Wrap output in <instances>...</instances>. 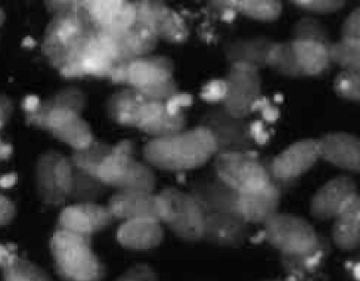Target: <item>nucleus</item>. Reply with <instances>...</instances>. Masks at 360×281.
Instances as JSON below:
<instances>
[{
	"mask_svg": "<svg viewBox=\"0 0 360 281\" xmlns=\"http://www.w3.org/2000/svg\"><path fill=\"white\" fill-rule=\"evenodd\" d=\"M111 151L112 145L94 139L87 146L82 148V150H74L70 157V163L72 168L98 176L99 166L111 154Z\"/></svg>",
	"mask_w": 360,
	"mask_h": 281,
	"instance_id": "33",
	"label": "nucleus"
},
{
	"mask_svg": "<svg viewBox=\"0 0 360 281\" xmlns=\"http://www.w3.org/2000/svg\"><path fill=\"white\" fill-rule=\"evenodd\" d=\"M155 173L148 163L131 158L122 180L114 187L117 191L127 192H153L155 188Z\"/></svg>",
	"mask_w": 360,
	"mask_h": 281,
	"instance_id": "31",
	"label": "nucleus"
},
{
	"mask_svg": "<svg viewBox=\"0 0 360 281\" xmlns=\"http://www.w3.org/2000/svg\"><path fill=\"white\" fill-rule=\"evenodd\" d=\"M210 8L217 15V17L226 23H232L236 17V11L232 5V0H224V2H210Z\"/></svg>",
	"mask_w": 360,
	"mask_h": 281,
	"instance_id": "47",
	"label": "nucleus"
},
{
	"mask_svg": "<svg viewBox=\"0 0 360 281\" xmlns=\"http://www.w3.org/2000/svg\"><path fill=\"white\" fill-rule=\"evenodd\" d=\"M334 89L340 98L357 102L360 98L359 73L342 70L334 80Z\"/></svg>",
	"mask_w": 360,
	"mask_h": 281,
	"instance_id": "38",
	"label": "nucleus"
},
{
	"mask_svg": "<svg viewBox=\"0 0 360 281\" xmlns=\"http://www.w3.org/2000/svg\"><path fill=\"white\" fill-rule=\"evenodd\" d=\"M266 281H310L307 278H292V277H288L287 280H266Z\"/></svg>",
	"mask_w": 360,
	"mask_h": 281,
	"instance_id": "58",
	"label": "nucleus"
},
{
	"mask_svg": "<svg viewBox=\"0 0 360 281\" xmlns=\"http://www.w3.org/2000/svg\"><path fill=\"white\" fill-rule=\"evenodd\" d=\"M214 172L239 194L259 189L270 182V175L256 151L216 154Z\"/></svg>",
	"mask_w": 360,
	"mask_h": 281,
	"instance_id": "5",
	"label": "nucleus"
},
{
	"mask_svg": "<svg viewBox=\"0 0 360 281\" xmlns=\"http://www.w3.org/2000/svg\"><path fill=\"white\" fill-rule=\"evenodd\" d=\"M228 95L223 107L235 117L245 118L252 113L254 104L262 96L260 71L245 64H231L228 77Z\"/></svg>",
	"mask_w": 360,
	"mask_h": 281,
	"instance_id": "9",
	"label": "nucleus"
},
{
	"mask_svg": "<svg viewBox=\"0 0 360 281\" xmlns=\"http://www.w3.org/2000/svg\"><path fill=\"white\" fill-rule=\"evenodd\" d=\"M4 281H30V280L12 270H4Z\"/></svg>",
	"mask_w": 360,
	"mask_h": 281,
	"instance_id": "56",
	"label": "nucleus"
},
{
	"mask_svg": "<svg viewBox=\"0 0 360 281\" xmlns=\"http://www.w3.org/2000/svg\"><path fill=\"white\" fill-rule=\"evenodd\" d=\"M341 39L360 42V11L354 9L346 18L341 28Z\"/></svg>",
	"mask_w": 360,
	"mask_h": 281,
	"instance_id": "44",
	"label": "nucleus"
},
{
	"mask_svg": "<svg viewBox=\"0 0 360 281\" xmlns=\"http://www.w3.org/2000/svg\"><path fill=\"white\" fill-rule=\"evenodd\" d=\"M6 270H12L15 273H18L20 275L28 278L30 281H52L49 274L44 270H41L39 265H36L34 262L28 261L25 258H20V256H17V259H15L13 263Z\"/></svg>",
	"mask_w": 360,
	"mask_h": 281,
	"instance_id": "40",
	"label": "nucleus"
},
{
	"mask_svg": "<svg viewBox=\"0 0 360 281\" xmlns=\"http://www.w3.org/2000/svg\"><path fill=\"white\" fill-rule=\"evenodd\" d=\"M136 91L146 101L166 104L172 96H174L179 92V87H177L176 80L172 77V79H167V80L155 83V85H151V86L136 89Z\"/></svg>",
	"mask_w": 360,
	"mask_h": 281,
	"instance_id": "39",
	"label": "nucleus"
},
{
	"mask_svg": "<svg viewBox=\"0 0 360 281\" xmlns=\"http://www.w3.org/2000/svg\"><path fill=\"white\" fill-rule=\"evenodd\" d=\"M357 194V184L352 176L341 175L328 181L311 199L310 212L313 218L334 219L346 203Z\"/></svg>",
	"mask_w": 360,
	"mask_h": 281,
	"instance_id": "16",
	"label": "nucleus"
},
{
	"mask_svg": "<svg viewBox=\"0 0 360 281\" xmlns=\"http://www.w3.org/2000/svg\"><path fill=\"white\" fill-rule=\"evenodd\" d=\"M15 213H17V211H15V204L5 196H0V227L8 225L13 219Z\"/></svg>",
	"mask_w": 360,
	"mask_h": 281,
	"instance_id": "49",
	"label": "nucleus"
},
{
	"mask_svg": "<svg viewBox=\"0 0 360 281\" xmlns=\"http://www.w3.org/2000/svg\"><path fill=\"white\" fill-rule=\"evenodd\" d=\"M328 55L331 63L338 64L342 70L356 71L360 68V42L340 40L333 42L328 48Z\"/></svg>",
	"mask_w": 360,
	"mask_h": 281,
	"instance_id": "36",
	"label": "nucleus"
},
{
	"mask_svg": "<svg viewBox=\"0 0 360 281\" xmlns=\"http://www.w3.org/2000/svg\"><path fill=\"white\" fill-rule=\"evenodd\" d=\"M164 240L160 220L136 219L126 220L117 231V242L130 250H149L158 247Z\"/></svg>",
	"mask_w": 360,
	"mask_h": 281,
	"instance_id": "22",
	"label": "nucleus"
},
{
	"mask_svg": "<svg viewBox=\"0 0 360 281\" xmlns=\"http://www.w3.org/2000/svg\"><path fill=\"white\" fill-rule=\"evenodd\" d=\"M96 33V27L86 8V0H77L72 11L55 15L44 30L41 42L43 55L61 71L68 64H76L83 52L84 44Z\"/></svg>",
	"mask_w": 360,
	"mask_h": 281,
	"instance_id": "2",
	"label": "nucleus"
},
{
	"mask_svg": "<svg viewBox=\"0 0 360 281\" xmlns=\"http://www.w3.org/2000/svg\"><path fill=\"white\" fill-rule=\"evenodd\" d=\"M114 216L108 207L98 203H76L65 207L59 215L58 228L68 232L89 235L105 230L112 224Z\"/></svg>",
	"mask_w": 360,
	"mask_h": 281,
	"instance_id": "13",
	"label": "nucleus"
},
{
	"mask_svg": "<svg viewBox=\"0 0 360 281\" xmlns=\"http://www.w3.org/2000/svg\"><path fill=\"white\" fill-rule=\"evenodd\" d=\"M250 234L248 222L238 212L204 213L202 240L220 247H241Z\"/></svg>",
	"mask_w": 360,
	"mask_h": 281,
	"instance_id": "12",
	"label": "nucleus"
},
{
	"mask_svg": "<svg viewBox=\"0 0 360 281\" xmlns=\"http://www.w3.org/2000/svg\"><path fill=\"white\" fill-rule=\"evenodd\" d=\"M86 108V95L77 87H65L63 91L56 92L46 101H41L39 110L32 114H25V120L28 125L41 129L44 117L53 110H70L77 114H82Z\"/></svg>",
	"mask_w": 360,
	"mask_h": 281,
	"instance_id": "27",
	"label": "nucleus"
},
{
	"mask_svg": "<svg viewBox=\"0 0 360 281\" xmlns=\"http://www.w3.org/2000/svg\"><path fill=\"white\" fill-rule=\"evenodd\" d=\"M41 129L51 132L56 139L63 141L72 150H82L95 139L92 129L82 114L70 110H53L48 113Z\"/></svg>",
	"mask_w": 360,
	"mask_h": 281,
	"instance_id": "14",
	"label": "nucleus"
},
{
	"mask_svg": "<svg viewBox=\"0 0 360 281\" xmlns=\"http://www.w3.org/2000/svg\"><path fill=\"white\" fill-rule=\"evenodd\" d=\"M200 126L210 132L216 144V154L252 151L254 142L250 135V123L235 117L223 106H216L204 113Z\"/></svg>",
	"mask_w": 360,
	"mask_h": 281,
	"instance_id": "6",
	"label": "nucleus"
},
{
	"mask_svg": "<svg viewBox=\"0 0 360 281\" xmlns=\"http://www.w3.org/2000/svg\"><path fill=\"white\" fill-rule=\"evenodd\" d=\"M264 239L281 255L303 254L318 243L319 234L303 218L291 213H276L264 222Z\"/></svg>",
	"mask_w": 360,
	"mask_h": 281,
	"instance_id": "7",
	"label": "nucleus"
},
{
	"mask_svg": "<svg viewBox=\"0 0 360 281\" xmlns=\"http://www.w3.org/2000/svg\"><path fill=\"white\" fill-rule=\"evenodd\" d=\"M213 156H216L214 139L201 126L166 138H153L143 148L149 166L172 172L201 168Z\"/></svg>",
	"mask_w": 360,
	"mask_h": 281,
	"instance_id": "1",
	"label": "nucleus"
},
{
	"mask_svg": "<svg viewBox=\"0 0 360 281\" xmlns=\"http://www.w3.org/2000/svg\"><path fill=\"white\" fill-rule=\"evenodd\" d=\"M275 99H276V101H282V96H281V95H278Z\"/></svg>",
	"mask_w": 360,
	"mask_h": 281,
	"instance_id": "61",
	"label": "nucleus"
},
{
	"mask_svg": "<svg viewBox=\"0 0 360 281\" xmlns=\"http://www.w3.org/2000/svg\"><path fill=\"white\" fill-rule=\"evenodd\" d=\"M17 182V175L15 173H6L0 177V188H11Z\"/></svg>",
	"mask_w": 360,
	"mask_h": 281,
	"instance_id": "55",
	"label": "nucleus"
},
{
	"mask_svg": "<svg viewBox=\"0 0 360 281\" xmlns=\"http://www.w3.org/2000/svg\"><path fill=\"white\" fill-rule=\"evenodd\" d=\"M146 99L136 91L129 87L115 92L107 102V113L112 120L122 126L134 127L136 115Z\"/></svg>",
	"mask_w": 360,
	"mask_h": 281,
	"instance_id": "28",
	"label": "nucleus"
},
{
	"mask_svg": "<svg viewBox=\"0 0 360 281\" xmlns=\"http://www.w3.org/2000/svg\"><path fill=\"white\" fill-rule=\"evenodd\" d=\"M136 9L134 23L153 28L157 37L170 43H184L189 37V28L182 15L162 2H133Z\"/></svg>",
	"mask_w": 360,
	"mask_h": 281,
	"instance_id": "11",
	"label": "nucleus"
},
{
	"mask_svg": "<svg viewBox=\"0 0 360 281\" xmlns=\"http://www.w3.org/2000/svg\"><path fill=\"white\" fill-rule=\"evenodd\" d=\"M12 111H13L12 101L5 95H0V129H2L5 123L9 120Z\"/></svg>",
	"mask_w": 360,
	"mask_h": 281,
	"instance_id": "52",
	"label": "nucleus"
},
{
	"mask_svg": "<svg viewBox=\"0 0 360 281\" xmlns=\"http://www.w3.org/2000/svg\"><path fill=\"white\" fill-rule=\"evenodd\" d=\"M186 115L182 113L172 114L161 102L146 101L141 107L134 127L148 133L153 138H166L185 130Z\"/></svg>",
	"mask_w": 360,
	"mask_h": 281,
	"instance_id": "18",
	"label": "nucleus"
},
{
	"mask_svg": "<svg viewBox=\"0 0 360 281\" xmlns=\"http://www.w3.org/2000/svg\"><path fill=\"white\" fill-rule=\"evenodd\" d=\"M17 259V255L13 254V247H8L0 244V268L6 270L9 266L13 263V261Z\"/></svg>",
	"mask_w": 360,
	"mask_h": 281,
	"instance_id": "53",
	"label": "nucleus"
},
{
	"mask_svg": "<svg viewBox=\"0 0 360 281\" xmlns=\"http://www.w3.org/2000/svg\"><path fill=\"white\" fill-rule=\"evenodd\" d=\"M333 240L341 250H356L360 243V200L353 196L334 218Z\"/></svg>",
	"mask_w": 360,
	"mask_h": 281,
	"instance_id": "24",
	"label": "nucleus"
},
{
	"mask_svg": "<svg viewBox=\"0 0 360 281\" xmlns=\"http://www.w3.org/2000/svg\"><path fill=\"white\" fill-rule=\"evenodd\" d=\"M292 5L314 13H331L342 9L341 0H295Z\"/></svg>",
	"mask_w": 360,
	"mask_h": 281,
	"instance_id": "41",
	"label": "nucleus"
},
{
	"mask_svg": "<svg viewBox=\"0 0 360 281\" xmlns=\"http://www.w3.org/2000/svg\"><path fill=\"white\" fill-rule=\"evenodd\" d=\"M319 151L321 158L340 169L356 173L360 170V142L350 133H328L319 139Z\"/></svg>",
	"mask_w": 360,
	"mask_h": 281,
	"instance_id": "20",
	"label": "nucleus"
},
{
	"mask_svg": "<svg viewBox=\"0 0 360 281\" xmlns=\"http://www.w3.org/2000/svg\"><path fill=\"white\" fill-rule=\"evenodd\" d=\"M107 189L108 187L98 176L71 166V188L68 199L77 203H95V200L102 197Z\"/></svg>",
	"mask_w": 360,
	"mask_h": 281,
	"instance_id": "32",
	"label": "nucleus"
},
{
	"mask_svg": "<svg viewBox=\"0 0 360 281\" xmlns=\"http://www.w3.org/2000/svg\"><path fill=\"white\" fill-rule=\"evenodd\" d=\"M24 44H25V46H28V48H32L33 44H34V42H33V39H30V37H28V39H25V40H24Z\"/></svg>",
	"mask_w": 360,
	"mask_h": 281,
	"instance_id": "59",
	"label": "nucleus"
},
{
	"mask_svg": "<svg viewBox=\"0 0 360 281\" xmlns=\"http://www.w3.org/2000/svg\"><path fill=\"white\" fill-rule=\"evenodd\" d=\"M250 135H251L254 145L256 144L264 145L269 142L270 132L264 127V125L262 122H252V123H250Z\"/></svg>",
	"mask_w": 360,
	"mask_h": 281,
	"instance_id": "48",
	"label": "nucleus"
},
{
	"mask_svg": "<svg viewBox=\"0 0 360 281\" xmlns=\"http://www.w3.org/2000/svg\"><path fill=\"white\" fill-rule=\"evenodd\" d=\"M44 5H46L48 11L52 12L55 17V15H61L72 11L77 5V0H52V2H46Z\"/></svg>",
	"mask_w": 360,
	"mask_h": 281,
	"instance_id": "51",
	"label": "nucleus"
},
{
	"mask_svg": "<svg viewBox=\"0 0 360 281\" xmlns=\"http://www.w3.org/2000/svg\"><path fill=\"white\" fill-rule=\"evenodd\" d=\"M12 154V146L0 139V160H5Z\"/></svg>",
	"mask_w": 360,
	"mask_h": 281,
	"instance_id": "57",
	"label": "nucleus"
},
{
	"mask_svg": "<svg viewBox=\"0 0 360 281\" xmlns=\"http://www.w3.org/2000/svg\"><path fill=\"white\" fill-rule=\"evenodd\" d=\"M294 52L304 76H321L331 68L328 48L311 42H292Z\"/></svg>",
	"mask_w": 360,
	"mask_h": 281,
	"instance_id": "30",
	"label": "nucleus"
},
{
	"mask_svg": "<svg viewBox=\"0 0 360 281\" xmlns=\"http://www.w3.org/2000/svg\"><path fill=\"white\" fill-rule=\"evenodd\" d=\"M281 204L279 188L269 182L267 185L239 194L238 212L248 224H264L274 215L278 213Z\"/></svg>",
	"mask_w": 360,
	"mask_h": 281,
	"instance_id": "21",
	"label": "nucleus"
},
{
	"mask_svg": "<svg viewBox=\"0 0 360 281\" xmlns=\"http://www.w3.org/2000/svg\"><path fill=\"white\" fill-rule=\"evenodd\" d=\"M107 207L114 219L124 222L136 219L160 220V201L154 192L117 191Z\"/></svg>",
	"mask_w": 360,
	"mask_h": 281,
	"instance_id": "19",
	"label": "nucleus"
},
{
	"mask_svg": "<svg viewBox=\"0 0 360 281\" xmlns=\"http://www.w3.org/2000/svg\"><path fill=\"white\" fill-rule=\"evenodd\" d=\"M321 158L318 139H302L291 144L270 163H264L270 175V181L291 184Z\"/></svg>",
	"mask_w": 360,
	"mask_h": 281,
	"instance_id": "10",
	"label": "nucleus"
},
{
	"mask_svg": "<svg viewBox=\"0 0 360 281\" xmlns=\"http://www.w3.org/2000/svg\"><path fill=\"white\" fill-rule=\"evenodd\" d=\"M86 8L92 17L96 32L115 35L129 30L136 20L133 2L126 0H86Z\"/></svg>",
	"mask_w": 360,
	"mask_h": 281,
	"instance_id": "15",
	"label": "nucleus"
},
{
	"mask_svg": "<svg viewBox=\"0 0 360 281\" xmlns=\"http://www.w3.org/2000/svg\"><path fill=\"white\" fill-rule=\"evenodd\" d=\"M252 111H260V113H262V117H263V120H266V122H269V123L276 122L278 118H279V115H281L278 107H275L274 104L270 102L269 98H266V96H260V98L257 99V102L254 104Z\"/></svg>",
	"mask_w": 360,
	"mask_h": 281,
	"instance_id": "45",
	"label": "nucleus"
},
{
	"mask_svg": "<svg viewBox=\"0 0 360 281\" xmlns=\"http://www.w3.org/2000/svg\"><path fill=\"white\" fill-rule=\"evenodd\" d=\"M189 194L198 203L204 213L238 212L239 192L226 182H223L219 176L205 177V180L193 182Z\"/></svg>",
	"mask_w": 360,
	"mask_h": 281,
	"instance_id": "17",
	"label": "nucleus"
},
{
	"mask_svg": "<svg viewBox=\"0 0 360 281\" xmlns=\"http://www.w3.org/2000/svg\"><path fill=\"white\" fill-rule=\"evenodd\" d=\"M158 196L160 222H164L179 239L193 243L202 240L204 212L188 192L164 188Z\"/></svg>",
	"mask_w": 360,
	"mask_h": 281,
	"instance_id": "4",
	"label": "nucleus"
},
{
	"mask_svg": "<svg viewBox=\"0 0 360 281\" xmlns=\"http://www.w3.org/2000/svg\"><path fill=\"white\" fill-rule=\"evenodd\" d=\"M56 274L63 281H102L107 268L92 250V237L56 230L51 240Z\"/></svg>",
	"mask_w": 360,
	"mask_h": 281,
	"instance_id": "3",
	"label": "nucleus"
},
{
	"mask_svg": "<svg viewBox=\"0 0 360 281\" xmlns=\"http://www.w3.org/2000/svg\"><path fill=\"white\" fill-rule=\"evenodd\" d=\"M133 151H134V144L129 139H124L122 142H118L112 145V151L111 154L102 161V165L99 166L98 170V177L107 185V187H115L117 182L122 180V176L124 175L129 163L133 158Z\"/></svg>",
	"mask_w": 360,
	"mask_h": 281,
	"instance_id": "29",
	"label": "nucleus"
},
{
	"mask_svg": "<svg viewBox=\"0 0 360 281\" xmlns=\"http://www.w3.org/2000/svg\"><path fill=\"white\" fill-rule=\"evenodd\" d=\"M274 40L267 37L239 39L224 46V54L231 64H245L257 68L259 71L266 67L267 55L274 46Z\"/></svg>",
	"mask_w": 360,
	"mask_h": 281,
	"instance_id": "26",
	"label": "nucleus"
},
{
	"mask_svg": "<svg viewBox=\"0 0 360 281\" xmlns=\"http://www.w3.org/2000/svg\"><path fill=\"white\" fill-rule=\"evenodd\" d=\"M36 182L40 199L52 206L65 203L71 188L70 158L58 151L43 153L36 166Z\"/></svg>",
	"mask_w": 360,
	"mask_h": 281,
	"instance_id": "8",
	"label": "nucleus"
},
{
	"mask_svg": "<svg viewBox=\"0 0 360 281\" xmlns=\"http://www.w3.org/2000/svg\"><path fill=\"white\" fill-rule=\"evenodd\" d=\"M228 85L224 79H213L205 83L201 89V98L207 102L219 104L226 99Z\"/></svg>",
	"mask_w": 360,
	"mask_h": 281,
	"instance_id": "42",
	"label": "nucleus"
},
{
	"mask_svg": "<svg viewBox=\"0 0 360 281\" xmlns=\"http://www.w3.org/2000/svg\"><path fill=\"white\" fill-rule=\"evenodd\" d=\"M331 254V242L325 235L319 234L318 243L307 251L294 255H282L281 263L288 277L292 278H307L309 274L316 273L323 261Z\"/></svg>",
	"mask_w": 360,
	"mask_h": 281,
	"instance_id": "25",
	"label": "nucleus"
},
{
	"mask_svg": "<svg viewBox=\"0 0 360 281\" xmlns=\"http://www.w3.org/2000/svg\"><path fill=\"white\" fill-rule=\"evenodd\" d=\"M294 40L292 42H311V43H319L323 46L329 48L331 46V37L326 27L314 18H302L295 27H294Z\"/></svg>",
	"mask_w": 360,
	"mask_h": 281,
	"instance_id": "37",
	"label": "nucleus"
},
{
	"mask_svg": "<svg viewBox=\"0 0 360 281\" xmlns=\"http://www.w3.org/2000/svg\"><path fill=\"white\" fill-rule=\"evenodd\" d=\"M173 71L174 64L169 56L148 55L129 64L127 85L133 89H142L172 79Z\"/></svg>",
	"mask_w": 360,
	"mask_h": 281,
	"instance_id": "23",
	"label": "nucleus"
},
{
	"mask_svg": "<svg viewBox=\"0 0 360 281\" xmlns=\"http://www.w3.org/2000/svg\"><path fill=\"white\" fill-rule=\"evenodd\" d=\"M4 23H5V12L2 11V8H0V27H2Z\"/></svg>",
	"mask_w": 360,
	"mask_h": 281,
	"instance_id": "60",
	"label": "nucleus"
},
{
	"mask_svg": "<svg viewBox=\"0 0 360 281\" xmlns=\"http://www.w3.org/2000/svg\"><path fill=\"white\" fill-rule=\"evenodd\" d=\"M192 95L189 94H184V92H177L174 96H172L164 106H166V110L172 114H177L182 113L184 108L191 107L192 106Z\"/></svg>",
	"mask_w": 360,
	"mask_h": 281,
	"instance_id": "46",
	"label": "nucleus"
},
{
	"mask_svg": "<svg viewBox=\"0 0 360 281\" xmlns=\"http://www.w3.org/2000/svg\"><path fill=\"white\" fill-rule=\"evenodd\" d=\"M236 13L257 21H275L282 13V4L278 0H232Z\"/></svg>",
	"mask_w": 360,
	"mask_h": 281,
	"instance_id": "35",
	"label": "nucleus"
},
{
	"mask_svg": "<svg viewBox=\"0 0 360 281\" xmlns=\"http://www.w3.org/2000/svg\"><path fill=\"white\" fill-rule=\"evenodd\" d=\"M40 104H41V101H40L37 96L28 95V96H25L24 101H22V108H24L25 114H32V113H34L36 110H39Z\"/></svg>",
	"mask_w": 360,
	"mask_h": 281,
	"instance_id": "54",
	"label": "nucleus"
},
{
	"mask_svg": "<svg viewBox=\"0 0 360 281\" xmlns=\"http://www.w3.org/2000/svg\"><path fill=\"white\" fill-rule=\"evenodd\" d=\"M115 281H158V275L149 265L138 263L123 273Z\"/></svg>",
	"mask_w": 360,
	"mask_h": 281,
	"instance_id": "43",
	"label": "nucleus"
},
{
	"mask_svg": "<svg viewBox=\"0 0 360 281\" xmlns=\"http://www.w3.org/2000/svg\"><path fill=\"white\" fill-rule=\"evenodd\" d=\"M129 64L130 63H115L108 79L115 85H127L129 76Z\"/></svg>",
	"mask_w": 360,
	"mask_h": 281,
	"instance_id": "50",
	"label": "nucleus"
},
{
	"mask_svg": "<svg viewBox=\"0 0 360 281\" xmlns=\"http://www.w3.org/2000/svg\"><path fill=\"white\" fill-rule=\"evenodd\" d=\"M266 67L274 68L287 77H304L302 68L298 65L292 42H275L267 55Z\"/></svg>",
	"mask_w": 360,
	"mask_h": 281,
	"instance_id": "34",
	"label": "nucleus"
}]
</instances>
